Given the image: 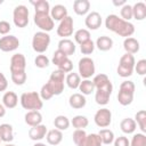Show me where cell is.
<instances>
[{
    "label": "cell",
    "mask_w": 146,
    "mask_h": 146,
    "mask_svg": "<svg viewBox=\"0 0 146 146\" xmlns=\"http://www.w3.org/2000/svg\"><path fill=\"white\" fill-rule=\"evenodd\" d=\"M58 50H60L63 54H65L67 57L74 55L75 52V44L70 39H62L58 42Z\"/></svg>",
    "instance_id": "obj_18"
},
{
    "label": "cell",
    "mask_w": 146,
    "mask_h": 146,
    "mask_svg": "<svg viewBox=\"0 0 146 146\" xmlns=\"http://www.w3.org/2000/svg\"><path fill=\"white\" fill-rule=\"evenodd\" d=\"M34 23L42 32H50L54 29V21L49 14H34Z\"/></svg>",
    "instance_id": "obj_9"
},
{
    "label": "cell",
    "mask_w": 146,
    "mask_h": 146,
    "mask_svg": "<svg viewBox=\"0 0 146 146\" xmlns=\"http://www.w3.org/2000/svg\"><path fill=\"white\" fill-rule=\"evenodd\" d=\"M26 59L23 54H15L10 58V73H22L25 72Z\"/></svg>",
    "instance_id": "obj_13"
},
{
    "label": "cell",
    "mask_w": 146,
    "mask_h": 146,
    "mask_svg": "<svg viewBox=\"0 0 146 146\" xmlns=\"http://www.w3.org/2000/svg\"><path fill=\"white\" fill-rule=\"evenodd\" d=\"M146 17V5L144 2H137L132 6V18L143 21Z\"/></svg>",
    "instance_id": "obj_25"
},
{
    "label": "cell",
    "mask_w": 146,
    "mask_h": 146,
    "mask_svg": "<svg viewBox=\"0 0 146 146\" xmlns=\"http://www.w3.org/2000/svg\"><path fill=\"white\" fill-rule=\"evenodd\" d=\"M123 48H124L125 52L133 55V54L139 51V42H138L137 39H135L132 36L125 38L124 41H123Z\"/></svg>",
    "instance_id": "obj_24"
},
{
    "label": "cell",
    "mask_w": 146,
    "mask_h": 146,
    "mask_svg": "<svg viewBox=\"0 0 146 146\" xmlns=\"http://www.w3.org/2000/svg\"><path fill=\"white\" fill-rule=\"evenodd\" d=\"M5 146H16V145H13V144H6Z\"/></svg>",
    "instance_id": "obj_55"
},
{
    "label": "cell",
    "mask_w": 146,
    "mask_h": 146,
    "mask_svg": "<svg viewBox=\"0 0 146 146\" xmlns=\"http://www.w3.org/2000/svg\"><path fill=\"white\" fill-rule=\"evenodd\" d=\"M13 21L17 27H25L29 24V9L24 5H18L15 7L13 13Z\"/></svg>",
    "instance_id": "obj_7"
},
{
    "label": "cell",
    "mask_w": 146,
    "mask_h": 146,
    "mask_svg": "<svg viewBox=\"0 0 146 146\" xmlns=\"http://www.w3.org/2000/svg\"><path fill=\"white\" fill-rule=\"evenodd\" d=\"M33 146H47L46 144H43V143H35Z\"/></svg>",
    "instance_id": "obj_54"
},
{
    "label": "cell",
    "mask_w": 146,
    "mask_h": 146,
    "mask_svg": "<svg viewBox=\"0 0 146 146\" xmlns=\"http://www.w3.org/2000/svg\"><path fill=\"white\" fill-rule=\"evenodd\" d=\"M46 139H47V143L49 145H52V146H56L58 145L62 140H63V132L58 129H51L49 131H47V135H46Z\"/></svg>",
    "instance_id": "obj_21"
},
{
    "label": "cell",
    "mask_w": 146,
    "mask_h": 146,
    "mask_svg": "<svg viewBox=\"0 0 146 146\" xmlns=\"http://www.w3.org/2000/svg\"><path fill=\"white\" fill-rule=\"evenodd\" d=\"M18 46H19V40L15 35H5L0 38V50L5 52L16 50Z\"/></svg>",
    "instance_id": "obj_14"
},
{
    "label": "cell",
    "mask_w": 146,
    "mask_h": 146,
    "mask_svg": "<svg viewBox=\"0 0 146 146\" xmlns=\"http://www.w3.org/2000/svg\"><path fill=\"white\" fill-rule=\"evenodd\" d=\"M3 3V0H0V5H2Z\"/></svg>",
    "instance_id": "obj_56"
},
{
    "label": "cell",
    "mask_w": 146,
    "mask_h": 146,
    "mask_svg": "<svg viewBox=\"0 0 146 146\" xmlns=\"http://www.w3.org/2000/svg\"><path fill=\"white\" fill-rule=\"evenodd\" d=\"M7 88H8V81H7L6 76H5V74L0 72V92L5 91Z\"/></svg>",
    "instance_id": "obj_51"
},
{
    "label": "cell",
    "mask_w": 146,
    "mask_h": 146,
    "mask_svg": "<svg viewBox=\"0 0 146 146\" xmlns=\"http://www.w3.org/2000/svg\"><path fill=\"white\" fill-rule=\"evenodd\" d=\"M130 146H146V136L143 132L133 135L130 141Z\"/></svg>",
    "instance_id": "obj_39"
},
{
    "label": "cell",
    "mask_w": 146,
    "mask_h": 146,
    "mask_svg": "<svg viewBox=\"0 0 146 146\" xmlns=\"http://www.w3.org/2000/svg\"><path fill=\"white\" fill-rule=\"evenodd\" d=\"M57 34L63 39H67L73 34V18L71 16H66L64 19L59 22L57 27Z\"/></svg>",
    "instance_id": "obj_12"
},
{
    "label": "cell",
    "mask_w": 146,
    "mask_h": 146,
    "mask_svg": "<svg viewBox=\"0 0 146 146\" xmlns=\"http://www.w3.org/2000/svg\"><path fill=\"white\" fill-rule=\"evenodd\" d=\"M80 146H102V140L98 133H87Z\"/></svg>",
    "instance_id": "obj_31"
},
{
    "label": "cell",
    "mask_w": 146,
    "mask_h": 146,
    "mask_svg": "<svg viewBox=\"0 0 146 146\" xmlns=\"http://www.w3.org/2000/svg\"><path fill=\"white\" fill-rule=\"evenodd\" d=\"M135 64H136V60H135L133 55L125 52L120 58L119 66H117V70H116L117 74L120 76H122V78H128V76L132 75L133 68H135Z\"/></svg>",
    "instance_id": "obj_5"
},
{
    "label": "cell",
    "mask_w": 146,
    "mask_h": 146,
    "mask_svg": "<svg viewBox=\"0 0 146 146\" xmlns=\"http://www.w3.org/2000/svg\"><path fill=\"white\" fill-rule=\"evenodd\" d=\"M0 138L2 141H11L14 139V130L13 127L8 123L0 124Z\"/></svg>",
    "instance_id": "obj_26"
},
{
    "label": "cell",
    "mask_w": 146,
    "mask_h": 146,
    "mask_svg": "<svg viewBox=\"0 0 146 146\" xmlns=\"http://www.w3.org/2000/svg\"><path fill=\"white\" fill-rule=\"evenodd\" d=\"M49 43H50V35L47 32L39 31L33 35L32 48L35 52H39V54L44 52L48 49Z\"/></svg>",
    "instance_id": "obj_6"
},
{
    "label": "cell",
    "mask_w": 146,
    "mask_h": 146,
    "mask_svg": "<svg viewBox=\"0 0 146 146\" xmlns=\"http://www.w3.org/2000/svg\"><path fill=\"white\" fill-rule=\"evenodd\" d=\"M87 132L84 131V129H75V131L73 132V141L76 146H80L81 143L83 141V139L86 138Z\"/></svg>",
    "instance_id": "obj_40"
},
{
    "label": "cell",
    "mask_w": 146,
    "mask_h": 146,
    "mask_svg": "<svg viewBox=\"0 0 146 146\" xmlns=\"http://www.w3.org/2000/svg\"><path fill=\"white\" fill-rule=\"evenodd\" d=\"M1 141H2V140H1V138H0V143H1Z\"/></svg>",
    "instance_id": "obj_57"
},
{
    "label": "cell",
    "mask_w": 146,
    "mask_h": 146,
    "mask_svg": "<svg viewBox=\"0 0 146 146\" xmlns=\"http://www.w3.org/2000/svg\"><path fill=\"white\" fill-rule=\"evenodd\" d=\"M135 83L132 81H123L120 84L119 94H117V102L122 106H128L133 100V94H135Z\"/></svg>",
    "instance_id": "obj_3"
},
{
    "label": "cell",
    "mask_w": 146,
    "mask_h": 146,
    "mask_svg": "<svg viewBox=\"0 0 146 146\" xmlns=\"http://www.w3.org/2000/svg\"><path fill=\"white\" fill-rule=\"evenodd\" d=\"M120 128H121L122 132H124V133H127V135H130V133H133V132H135V130L137 129V124H136V122H135L133 119H131V117H125V119H123V120L121 121Z\"/></svg>",
    "instance_id": "obj_28"
},
{
    "label": "cell",
    "mask_w": 146,
    "mask_h": 146,
    "mask_svg": "<svg viewBox=\"0 0 146 146\" xmlns=\"http://www.w3.org/2000/svg\"><path fill=\"white\" fill-rule=\"evenodd\" d=\"M84 24L89 30H97L102 25V16L97 11H91L87 15L84 19Z\"/></svg>",
    "instance_id": "obj_15"
},
{
    "label": "cell",
    "mask_w": 146,
    "mask_h": 146,
    "mask_svg": "<svg viewBox=\"0 0 146 146\" xmlns=\"http://www.w3.org/2000/svg\"><path fill=\"white\" fill-rule=\"evenodd\" d=\"M18 97L14 91H6L2 96V105L5 108H14L17 106Z\"/></svg>",
    "instance_id": "obj_22"
},
{
    "label": "cell",
    "mask_w": 146,
    "mask_h": 146,
    "mask_svg": "<svg viewBox=\"0 0 146 146\" xmlns=\"http://www.w3.org/2000/svg\"><path fill=\"white\" fill-rule=\"evenodd\" d=\"M26 72H22V73H14L11 74V80L16 86H23L26 82Z\"/></svg>",
    "instance_id": "obj_44"
},
{
    "label": "cell",
    "mask_w": 146,
    "mask_h": 146,
    "mask_svg": "<svg viewBox=\"0 0 146 146\" xmlns=\"http://www.w3.org/2000/svg\"><path fill=\"white\" fill-rule=\"evenodd\" d=\"M47 127L44 124H39L35 127H31V129L29 130V137L30 139L34 140V141H39L41 139H43L47 135Z\"/></svg>",
    "instance_id": "obj_16"
},
{
    "label": "cell",
    "mask_w": 146,
    "mask_h": 146,
    "mask_svg": "<svg viewBox=\"0 0 146 146\" xmlns=\"http://www.w3.org/2000/svg\"><path fill=\"white\" fill-rule=\"evenodd\" d=\"M65 81H66V84L68 88L71 89H78L79 86H80V82H81V79H80V75L75 72H70L66 76H65Z\"/></svg>",
    "instance_id": "obj_29"
},
{
    "label": "cell",
    "mask_w": 146,
    "mask_h": 146,
    "mask_svg": "<svg viewBox=\"0 0 146 146\" xmlns=\"http://www.w3.org/2000/svg\"><path fill=\"white\" fill-rule=\"evenodd\" d=\"M110 82H111V81H110L108 76H107L106 74H104V73L97 74V75L94 78V80H92V83H94V86H95V89H99V88H102V87H105V86L108 84Z\"/></svg>",
    "instance_id": "obj_38"
},
{
    "label": "cell",
    "mask_w": 146,
    "mask_h": 146,
    "mask_svg": "<svg viewBox=\"0 0 146 146\" xmlns=\"http://www.w3.org/2000/svg\"><path fill=\"white\" fill-rule=\"evenodd\" d=\"M34 64L39 68H44V67H48L49 66L50 60H49V58L46 55H38L35 57V59H34Z\"/></svg>",
    "instance_id": "obj_42"
},
{
    "label": "cell",
    "mask_w": 146,
    "mask_h": 146,
    "mask_svg": "<svg viewBox=\"0 0 146 146\" xmlns=\"http://www.w3.org/2000/svg\"><path fill=\"white\" fill-rule=\"evenodd\" d=\"M135 122L140 128L141 132H146V112L144 110H140L135 115Z\"/></svg>",
    "instance_id": "obj_36"
},
{
    "label": "cell",
    "mask_w": 146,
    "mask_h": 146,
    "mask_svg": "<svg viewBox=\"0 0 146 146\" xmlns=\"http://www.w3.org/2000/svg\"><path fill=\"white\" fill-rule=\"evenodd\" d=\"M5 114H6V108H5V106H3V105H1V104H0V117L5 116Z\"/></svg>",
    "instance_id": "obj_53"
},
{
    "label": "cell",
    "mask_w": 146,
    "mask_h": 146,
    "mask_svg": "<svg viewBox=\"0 0 146 146\" xmlns=\"http://www.w3.org/2000/svg\"><path fill=\"white\" fill-rule=\"evenodd\" d=\"M70 120L65 116V115H58L55 117L54 120V125L56 129L60 130V131H64V130H67L68 127H70Z\"/></svg>",
    "instance_id": "obj_33"
},
{
    "label": "cell",
    "mask_w": 146,
    "mask_h": 146,
    "mask_svg": "<svg viewBox=\"0 0 146 146\" xmlns=\"http://www.w3.org/2000/svg\"><path fill=\"white\" fill-rule=\"evenodd\" d=\"M133 70L137 72V74L145 75L146 74V59H139L137 62V64H135Z\"/></svg>",
    "instance_id": "obj_48"
},
{
    "label": "cell",
    "mask_w": 146,
    "mask_h": 146,
    "mask_svg": "<svg viewBox=\"0 0 146 146\" xmlns=\"http://www.w3.org/2000/svg\"><path fill=\"white\" fill-rule=\"evenodd\" d=\"M24 119H25V123L30 127L39 125L42 122V115L39 111H29L25 114Z\"/></svg>",
    "instance_id": "obj_19"
},
{
    "label": "cell",
    "mask_w": 146,
    "mask_h": 146,
    "mask_svg": "<svg viewBox=\"0 0 146 146\" xmlns=\"http://www.w3.org/2000/svg\"><path fill=\"white\" fill-rule=\"evenodd\" d=\"M125 3H127L125 0H121V1H116V0H114V1H113V5L116 6V7H119V6H124Z\"/></svg>",
    "instance_id": "obj_52"
},
{
    "label": "cell",
    "mask_w": 146,
    "mask_h": 146,
    "mask_svg": "<svg viewBox=\"0 0 146 146\" xmlns=\"http://www.w3.org/2000/svg\"><path fill=\"white\" fill-rule=\"evenodd\" d=\"M120 14H121V17H122L123 21L129 22V21L132 18V6L125 3L124 6H122Z\"/></svg>",
    "instance_id": "obj_43"
},
{
    "label": "cell",
    "mask_w": 146,
    "mask_h": 146,
    "mask_svg": "<svg viewBox=\"0 0 146 146\" xmlns=\"http://www.w3.org/2000/svg\"><path fill=\"white\" fill-rule=\"evenodd\" d=\"M71 123H72L73 128H75V129H84V128L88 127L89 120H88V117L84 116V115H75V116L72 119Z\"/></svg>",
    "instance_id": "obj_34"
},
{
    "label": "cell",
    "mask_w": 146,
    "mask_h": 146,
    "mask_svg": "<svg viewBox=\"0 0 146 146\" xmlns=\"http://www.w3.org/2000/svg\"><path fill=\"white\" fill-rule=\"evenodd\" d=\"M95 100L98 105H107L110 102V97L112 95L113 86L112 82L106 84L105 87H102L99 89H95Z\"/></svg>",
    "instance_id": "obj_10"
},
{
    "label": "cell",
    "mask_w": 146,
    "mask_h": 146,
    "mask_svg": "<svg viewBox=\"0 0 146 146\" xmlns=\"http://www.w3.org/2000/svg\"><path fill=\"white\" fill-rule=\"evenodd\" d=\"M11 30V26L8 22L6 21H0V34L2 35H6L7 33H9Z\"/></svg>",
    "instance_id": "obj_50"
},
{
    "label": "cell",
    "mask_w": 146,
    "mask_h": 146,
    "mask_svg": "<svg viewBox=\"0 0 146 146\" xmlns=\"http://www.w3.org/2000/svg\"><path fill=\"white\" fill-rule=\"evenodd\" d=\"M94 121L97 127L99 128H106L112 122V113L108 108H100L95 113Z\"/></svg>",
    "instance_id": "obj_11"
},
{
    "label": "cell",
    "mask_w": 146,
    "mask_h": 146,
    "mask_svg": "<svg viewBox=\"0 0 146 146\" xmlns=\"http://www.w3.org/2000/svg\"><path fill=\"white\" fill-rule=\"evenodd\" d=\"M74 40L79 44H82L86 41L90 40V32L88 30H86V29H80L74 33Z\"/></svg>",
    "instance_id": "obj_37"
},
{
    "label": "cell",
    "mask_w": 146,
    "mask_h": 146,
    "mask_svg": "<svg viewBox=\"0 0 146 146\" xmlns=\"http://www.w3.org/2000/svg\"><path fill=\"white\" fill-rule=\"evenodd\" d=\"M39 95H40V97H41L42 100H49L50 98L54 97V95H52L51 90L49 89V87L47 86V83L41 87V90H40V94Z\"/></svg>",
    "instance_id": "obj_47"
},
{
    "label": "cell",
    "mask_w": 146,
    "mask_h": 146,
    "mask_svg": "<svg viewBox=\"0 0 146 146\" xmlns=\"http://www.w3.org/2000/svg\"><path fill=\"white\" fill-rule=\"evenodd\" d=\"M21 105L24 110L39 111L43 106V100L36 91H29L21 95Z\"/></svg>",
    "instance_id": "obj_2"
},
{
    "label": "cell",
    "mask_w": 146,
    "mask_h": 146,
    "mask_svg": "<svg viewBox=\"0 0 146 146\" xmlns=\"http://www.w3.org/2000/svg\"><path fill=\"white\" fill-rule=\"evenodd\" d=\"M105 26L107 30L119 34L120 36L129 38L135 33V25L130 22L123 21L117 15L111 14L105 19Z\"/></svg>",
    "instance_id": "obj_1"
},
{
    "label": "cell",
    "mask_w": 146,
    "mask_h": 146,
    "mask_svg": "<svg viewBox=\"0 0 146 146\" xmlns=\"http://www.w3.org/2000/svg\"><path fill=\"white\" fill-rule=\"evenodd\" d=\"M90 9V2L89 0H75L73 2V10L76 15H86L89 13Z\"/></svg>",
    "instance_id": "obj_23"
},
{
    "label": "cell",
    "mask_w": 146,
    "mask_h": 146,
    "mask_svg": "<svg viewBox=\"0 0 146 146\" xmlns=\"http://www.w3.org/2000/svg\"><path fill=\"white\" fill-rule=\"evenodd\" d=\"M50 17L52 18V21H62L64 19L67 15V9L65 6L63 5H55L51 9H50V13H49Z\"/></svg>",
    "instance_id": "obj_20"
},
{
    "label": "cell",
    "mask_w": 146,
    "mask_h": 146,
    "mask_svg": "<svg viewBox=\"0 0 146 146\" xmlns=\"http://www.w3.org/2000/svg\"><path fill=\"white\" fill-rule=\"evenodd\" d=\"M58 70L60 71V72H63V73H70V72H72V70H73V63H72V60L67 57L63 63H60L58 66Z\"/></svg>",
    "instance_id": "obj_45"
},
{
    "label": "cell",
    "mask_w": 146,
    "mask_h": 146,
    "mask_svg": "<svg viewBox=\"0 0 146 146\" xmlns=\"http://www.w3.org/2000/svg\"><path fill=\"white\" fill-rule=\"evenodd\" d=\"M79 75L83 79H89L95 74V63L90 57H82L78 64Z\"/></svg>",
    "instance_id": "obj_8"
},
{
    "label": "cell",
    "mask_w": 146,
    "mask_h": 146,
    "mask_svg": "<svg viewBox=\"0 0 146 146\" xmlns=\"http://www.w3.org/2000/svg\"><path fill=\"white\" fill-rule=\"evenodd\" d=\"M68 104L74 110H80V108H83L87 104V99L86 97L82 95V94H79V92H75L73 95L70 96L68 98Z\"/></svg>",
    "instance_id": "obj_17"
},
{
    "label": "cell",
    "mask_w": 146,
    "mask_h": 146,
    "mask_svg": "<svg viewBox=\"0 0 146 146\" xmlns=\"http://www.w3.org/2000/svg\"><path fill=\"white\" fill-rule=\"evenodd\" d=\"M79 90L81 91V94H82L83 96L91 95V94L95 91V86H94V83H92L91 80H89V79H84L83 81L80 82Z\"/></svg>",
    "instance_id": "obj_32"
},
{
    "label": "cell",
    "mask_w": 146,
    "mask_h": 146,
    "mask_svg": "<svg viewBox=\"0 0 146 146\" xmlns=\"http://www.w3.org/2000/svg\"><path fill=\"white\" fill-rule=\"evenodd\" d=\"M64 80H65V73L60 72L59 70L51 72L47 86L49 87L54 96H58L64 91Z\"/></svg>",
    "instance_id": "obj_4"
},
{
    "label": "cell",
    "mask_w": 146,
    "mask_h": 146,
    "mask_svg": "<svg viewBox=\"0 0 146 146\" xmlns=\"http://www.w3.org/2000/svg\"><path fill=\"white\" fill-rule=\"evenodd\" d=\"M80 50H81V52L83 55H90V54H92L94 50H95V43H94V41L90 39V40L86 41L84 43L80 44Z\"/></svg>",
    "instance_id": "obj_41"
},
{
    "label": "cell",
    "mask_w": 146,
    "mask_h": 146,
    "mask_svg": "<svg viewBox=\"0 0 146 146\" xmlns=\"http://www.w3.org/2000/svg\"><path fill=\"white\" fill-rule=\"evenodd\" d=\"M31 3L34 6L35 14H49V13H50V6H49V2L46 1V0L31 1Z\"/></svg>",
    "instance_id": "obj_30"
},
{
    "label": "cell",
    "mask_w": 146,
    "mask_h": 146,
    "mask_svg": "<svg viewBox=\"0 0 146 146\" xmlns=\"http://www.w3.org/2000/svg\"><path fill=\"white\" fill-rule=\"evenodd\" d=\"M98 136L102 140V144H105V145H111L113 141H114V133L112 130L110 129H102L99 132H98Z\"/></svg>",
    "instance_id": "obj_35"
},
{
    "label": "cell",
    "mask_w": 146,
    "mask_h": 146,
    "mask_svg": "<svg viewBox=\"0 0 146 146\" xmlns=\"http://www.w3.org/2000/svg\"><path fill=\"white\" fill-rule=\"evenodd\" d=\"M114 146H130V141L125 136H120L114 139Z\"/></svg>",
    "instance_id": "obj_49"
},
{
    "label": "cell",
    "mask_w": 146,
    "mask_h": 146,
    "mask_svg": "<svg viewBox=\"0 0 146 146\" xmlns=\"http://www.w3.org/2000/svg\"><path fill=\"white\" fill-rule=\"evenodd\" d=\"M95 47H97L100 51H107V50H110L113 47V40H112V38L107 36V35L99 36L96 40Z\"/></svg>",
    "instance_id": "obj_27"
},
{
    "label": "cell",
    "mask_w": 146,
    "mask_h": 146,
    "mask_svg": "<svg viewBox=\"0 0 146 146\" xmlns=\"http://www.w3.org/2000/svg\"><path fill=\"white\" fill-rule=\"evenodd\" d=\"M66 58H67V56H66L65 54H63L60 50L57 49V50L54 52V55H52V59H51V60H52V64H54V65L58 66V65H59L60 63H63Z\"/></svg>",
    "instance_id": "obj_46"
}]
</instances>
